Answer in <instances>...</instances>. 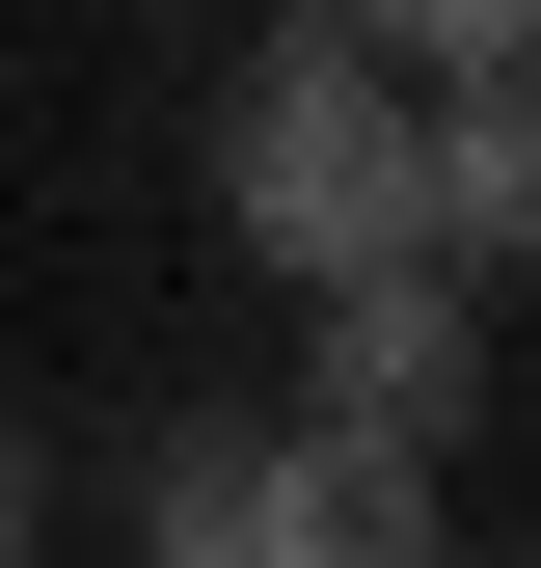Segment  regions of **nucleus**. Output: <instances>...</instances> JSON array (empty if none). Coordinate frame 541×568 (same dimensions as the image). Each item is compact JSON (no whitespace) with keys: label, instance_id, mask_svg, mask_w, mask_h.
Listing matches in <instances>:
<instances>
[{"label":"nucleus","instance_id":"20e7f679","mask_svg":"<svg viewBox=\"0 0 541 568\" xmlns=\"http://www.w3.org/2000/svg\"><path fill=\"white\" fill-rule=\"evenodd\" d=\"M541 244V82H433V271Z\"/></svg>","mask_w":541,"mask_h":568},{"label":"nucleus","instance_id":"7ed1b4c3","mask_svg":"<svg viewBox=\"0 0 541 568\" xmlns=\"http://www.w3.org/2000/svg\"><path fill=\"white\" fill-rule=\"evenodd\" d=\"M163 568H325V434H163Z\"/></svg>","mask_w":541,"mask_h":568},{"label":"nucleus","instance_id":"0eeeda50","mask_svg":"<svg viewBox=\"0 0 541 568\" xmlns=\"http://www.w3.org/2000/svg\"><path fill=\"white\" fill-rule=\"evenodd\" d=\"M325 28H379V0H325Z\"/></svg>","mask_w":541,"mask_h":568},{"label":"nucleus","instance_id":"423d86ee","mask_svg":"<svg viewBox=\"0 0 541 568\" xmlns=\"http://www.w3.org/2000/svg\"><path fill=\"white\" fill-rule=\"evenodd\" d=\"M0 568H28V434H0Z\"/></svg>","mask_w":541,"mask_h":568},{"label":"nucleus","instance_id":"f03ea898","mask_svg":"<svg viewBox=\"0 0 541 568\" xmlns=\"http://www.w3.org/2000/svg\"><path fill=\"white\" fill-rule=\"evenodd\" d=\"M298 298H325V434L433 460V434H460V271L406 244V271H298Z\"/></svg>","mask_w":541,"mask_h":568},{"label":"nucleus","instance_id":"39448f33","mask_svg":"<svg viewBox=\"0 0 541 568\" xmlns=\"http://www.w3.org/2000/svg\"><path fill=\"white\" fill-rule=\"evenodd\" d=\"M406 82H541V0H379Z\"/></svg>","mask_w":541,"mask_h":568},{"label":"nucleus","instance_id":"f257e3e1","mask_svg":"<svg viewBox=\"0 0 541 568\" xmlns=\"http://www.w3.org/2000/svg\"><path fill=\"white\" fill-rule=\"evenodd\" d=\"M217 217L270 244V271H406L433 244V82H406L379 28H270V82L217 109Z\"/></svg>","mask_w":541,"mask_h":568},{"label":"nucleus","instance_id":"6e6552de","mask_svg":"<svg viewBox=\"0 0 541 568\" xmlns=\"http://www.w3.org/2000/svg\"><path fill=\"white\" fill-rule=\"evenodd\" d=\"M433 568H460V541H433Z\"/></svg>","mask_w":541,"mask_h":568}]
</instances>
